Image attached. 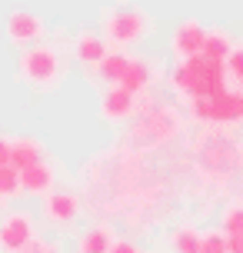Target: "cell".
Masks as SVG:
<instances>
[{
  "label": "cell",
  "mask_w": 243,
  "mask_h": 253,
  "mask_svg": "<svg viewBox=\"0 0 243 253\" xmlns=\"http://www.w3.org/2000/svg\"><path fill=\"white\" fill-rule=\"evenodd\" d=\"M53 190H57V173H53V167L47 164V160H40V164L20 170V193L43 200V197L53 193Z\"/></svg>",
  "instance_id": "cell-7"
},
{
  "label": "cell",
  "mask_w": 243,
  "mask_h": 253,
  "mask_svg": "<svg viewBox=\"0 0 243 253\" xmlns=\"http://www.w3.org/2000/svg\"><path fill=\"white\" fill-rule=\"evenodd\" d=\"M150 30H154V20H150L140 7L120 3V7H114V10L103 17V37H107V43L117 47V50L137 47Z\"/></svg>",
  "instance_id": "cell-2"
},
{
  "label": "cell",
  "mask_w": 243,
  "mask_h": 253,
  "mask_svg": "<svg viewBox=\"0 0 243 253\" xmlns=\"http://www.w3.org/2000/svg\"><path fill=\"white\" fill-rule=\"evenodd\" d=\"M10 164V137H3L0 133V167Z\"/></svg>",
  "instance_id": "cell-23"
},
{
  "label": "cell",
  "mask_w": 243,
  "mask_h": 253,
  "mask_svg": "<svg viewBox=\"0 0 243 253\" xmlns=\"http://www.w3.org/2000/svg\"><path fill=\"white\" fill-rule=\"evenodd\" d=\"M74 60L83 63V67H97V63L110 53V43H107V37L103 34H93V30H83V34H77L74 37Z\"/></svg>",
  "instance_id": "cell-9"
},
{
  "label": "cell",
  "mask_w": 243,
  "mask_h": 253,
  "mask_svg": "<svg viewBox=\"0 0 243 253\" xmlns=\"http://www.w3.org/2000/svg\"><path fill=\"white\" fill-rule=\"evenodd\" d=\"M203 40H206V30L200 20H183L170 37V50H173L177 60H190V57L203 53Z\"/></svg>",
  "instance_id": "cell-6"
},
{
  "label": "cell",
  "mask_w": 243,
  "mask_h": 253,
  "mask_svg": "<svg viewBox=\"0 0 243 253\" xmlns=\"http://www.w3.org/2000/svg\"><path fill=\"white\" fill-rule=\"evenodd\" d=\"M24 253H64V250H60V243H57V240H47V237H37V240L30 243V247H27Z\"/></svg>",
  "instance_id": "cell-20"
},
{
  "label": "cell",
  "mask_w": 243,
  "mask_h": 253,
  "mask_svg": "<svg viewBox=\"0 0 243 253\" xmlns=\"http://www.w3.org/2000/svg\"><path fill=\"white\" fill-rule=\"evenodd\" d=\"M230 53H233V40L227 37L223 30H206V40H203V57H206V60L227 63Z\"/></svg>",
  "instance_id": "cell-14"
},
{
  "label": "cell",
  "mask_w": 243,
  "mask_h": 253,
  "mask_svg": "<svg viewBox=\"0 0 243 253\" xmlns=\"http://www.w3.org/2000/svg\"><path fill=\"white\" fill-rule=\"evenodd\" d=\"M110 247H114V230L103 223H93L77 237V253H110Z\"/></svg>",
  "instance_id": "cell-12"
},
{
  "label": "cell",
  "mask_w": 243,
  "mask_h": 253,
  "mask_svg": "<svg viewBox=\"0 0 243 253\" xmlns=\"http://www.w3.org/2000/svg\"><path fill=\"white\" fill-rule=\"evenodd\" d=\"M150 80H154V63L147 60V57H130L127 74L120 80V87L130 90V93L137 97V93H143V90L150 87Z\"/></svg>",
  "instance_id": "cell-11"
},
{
  "label": "cell",
  "mask_w": 243,
  "mask_h": 253,
  "mask_svg": "<svg viewBox=\"0 0 243 253\" xmlns=\"http://www.w3.org/2000/svg\"><path fill=\"white\" fill-rule=\"evenodd\" d=\"M3 30H7V40H10L13 47H20V50L34 47V43H43V37H47L43 17L40 13H30V10H10Z\"/></svg>",
  "instance_id": "cell-4"
},
{
  "label": "cell",
  "mask_w": 243,
  "mask_h": 253,
  "mask_svg": "<svg viewBox=\"0 0 243 253\" xmlns=\"http://www.w3.org/2000/svg\"><path fill=\"white\" fill-rule=\"evenodd\" d=\"M170 243H173V250H177V253H200L203 233H197L193 227H180V230H173Z\"/></svg>",
  "instance_id": "cell-15"
},
{
  "label": "cell",
  "mask_w": 243,
  "mask_h": 253,
  "mask_svg": "<svg viewBox=\"0 0 243 253\" xmlns=\"http://www.w3.org/2000/svg\"><path fill=\"white\" fill-rule=\"evenodd\" d=\"M227 74L243 84V47H233V53L227 57Z\"/></svg>",
  "instance_id": "cell-19"
},
{
  "label": "cell",
  "mask_w": 243,
  "mask_h": 253,
  "mask_svg": "<svg viewBox=\"0 0 243 253\" xmlns=\"http://www.w3.org/2000/svg\"><path fill=\"white\" fill-rule=\"evenodd\" d=\"M200 253H227V233H203V243H200Z\"/></svg>",
  "instance_id": "cell-18"
},
{
  "label": "cell",
  "mask_w": 243,
  "mask_h": 253,
  "mask_svg": "<svg viewBox=\"0 0 243 253\" xmlns=\"http://www.w3.org/2000/svg\"><path fill=\"white\" fill-rule=\"evenodd\" d=\"M133 110H137V97L123 87H110L100 97V117L107 124H123L127 117H133Z\"/></svg>",
  "instance_id": "cell-8"
},
{
  "label": "cell",
  "mask_w": 243,
  "mask_h": 253,
  "mask_svg": "<svg viewBox=\"0 0 243 253\" xmlns=\"http://www.w3.org/2000/svg\"><path fill=\"white\" fill-rule=\"evenodd\" d=\"M43 157H47V150H43V143H40L37 137H27V133L10 137V167L27 170V167L40 164Z\"/></svg>",
  "instance_id": "cell-10"
},
{
  "label": "cell",
  "mask_w": 243,
  "mask_h": 253,
  "mask_svg": "<svg viewBox=\"0 0 243 253\" xmlns=\"http://www.w3.org/2000/svg\"><path fill=\"white\" fill-rule=\"evenodd\" d=\"M37 240V220L30 210H10L0 216V253H24Z\"/></svg>",
  "instance_id": "cell-3"
},
{
  "label": "cell",
  "mask_w": 243,
  "mask_h": 253,
  "mask_svg": "<svg viewBox=\"0 0 243 253\" xmlns=\"http://www.w3.org/2000/svg\"><path fill=\"white\" fill-rule=\"evenodd\" d=\"M40 216L50 227H70L80 216V197L70 193V190H53V193H47L40 200Z\"/></svg>",
  "instance_id": "cell-5"
},
{
  "label": "cell",
  "mask_w": 243,
  "mask_h": 253,
  "mask_svg": "<svg viewBox=\"0 0 243 253\" xmlns=\"http://www.w3.org/2000/svg\"><path fill=\"white\" fill-rule=\"evenodd\" d=\"M223 233L230 237V233H243V203H233L227 216H223Z\"/></svg>",
  "instance_id": "cell-17"
},
{
  "label": "cell",
  "mask_w": 243,
  "mask_h": 253,
  "mask_svg": "<svg viewBox=\"0 0 243 253\" xmlns=\"http://www.w3.org/2000/svg\"><path fill=\"white\" fill-rule=\"evenodd\" d=\"M0 203H3V200H0Z\"/></svg>",
  "instance_id": "cell-24"
},
{
  "label": "cell",
  "mask_w": 243,
  "mask_h": 253,
  "mask_svg": "<svg viewBox=\"0 0 243 253\" xmlns=\"http://www.w3.org/2000/svg\"><path fill=\"white\" fill-rule=\"evenodd\" d=\"M227 253H243V233H230L227 237Z\"/></svg>",
  "instance_id": "cell-22"
},
{
  "label": "cell",
  "mask_w": 243,
  "mask_h": 253,
  "mask_svg": "<svg viewBox=\"0 0 243 253\" xmlns=\"http://www.w3.org/2000/svg\"><path fill=\"white\" fill-rule=\"evenodd\" d=\"M110 253H143V247L140 243H133V240H114V247H110Z\"/></svg>",
  "instance_id": "cell-21"
},
{
  "label": "cell",
  "mask_w": 243,
  "mask_h": 253,
  "mask_svg": "<svg viewBox=\"0 0 243 253\" xmlns=\"http://www.w3.org/2000/svg\"><path fill=\"white\" fill-rule=\"evenodd\" d=\"M127 63H130V53L110 50L97 67H93V70H97V77H100L107 87H120V80H123V74H127Z\"/></svg>",
  "instance_id": "cell-13"
},
{
  "label": "cell",
  "mask_w": 243,
  "mask_h": 253,
  "mask_svg": "<svg viewBox=\"0 0 243 253\" xmlns=\"http://www.w3.org/2000/svg\"><path fill=\"white\" fill-rule=\"evenodd\" d=\"M67 77V60L60 47H53L50 40L43 43H34L20 50V60H17V80L27 84L37 93H47V90H57Z\"/></svg>",
  "instance_id": "cell-1"
},
{
  "label": "cell",
  "mask_w": 243,
  "mask_h": 253,
  "mask_svg": "<svg viewBox=\"0 0 243 253\" xmlns=\"http://www.w3.org/2000/svg\"><path fill=\"white\" fill-rule=\"evenodd\" d=\"M20 197V170L17 167H0V200H13Z\"/></svg>",
  "instance_id": "cell-16"
}]
</instances>
